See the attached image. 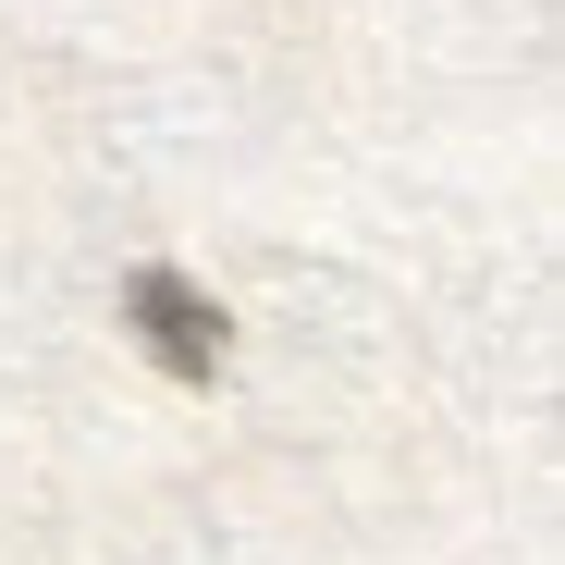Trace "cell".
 <instances>
[{"instance_id":"1","label":"cell","mask_w":565,"mask_h":565,"mask_svg":"<svg viewBox=\"0 0 565 565\" xmlns=\"http://www.w3.org/2000/svg\"><path fill=\"white\" fill-rule=\"evenodd\" d=\"M124 332L148 344L160 382H222V369H234V320H222V296H198L172 258H148V270L124 282Z\"/></svg>"}]
</instances>
